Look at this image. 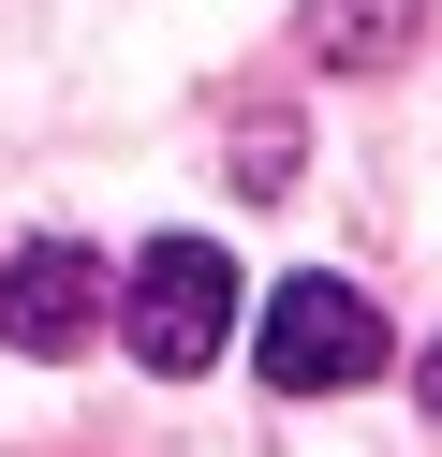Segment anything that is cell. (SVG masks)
<instances>
[{
  "mask_svg": "<svg viewBox=\"0 0 442 457\" xmlns=\"http://www.w3.org/2000/svg\"><path fill=\"white\" fill-rule=\"evenodd\" d=\"M383 369V310L354 295V280H280V295H265V384L280 398H339V384H369Z\"/></svg>",
  "mask_w": 442,
  "mask_h": 457,
  "instance_id": "cell-2",
  "label": "cell"
},
{
  "mask_svg": "<svg viewBox=\"0 0 442 457\" xmlns=\"http://www.w3.org/2000/svg\"><path fill=\"white\" fill-rule=\"evenodd\" d=\"M428 413H442V339H428Z\"/></svg>",
  "mask_w": 442,
  "mask_h": 457,
  "instance_id": "cell-5",
  "label": "cell"
},
{
  "mask_svg": "<svg viewBox=\"0 0 442 457\" xmlns=\"http://www.w3.org/2000/svg\"><path fill=\"white\" fill-rule=\"evenodd\" d=\"M118 325H133V354L163 369V384H192V369L236 339V251H206V237L133 251V295H118Z\"/></svg>",
  "mask_w": 442,
  "mask_h": 457,
  "instance_id": "cell-1",
  "label": "cell"
},
{
  "mask_svg": "<svg viewBox=\"0 0 442 457\" xmlns=\"http://www.w3.org/2000/svg\"><path fill=\"white\" fill-rule=\"evenodd\" d=\"M88 325H104V266H88L74 237H29L15 266H0V339H15V354H88Z\"/></svg>",
  "mask_w": 442,
  "mask_h": 457,
  "instance_id": "cell-3",
  "label": "cell"
},
{
  "mask_svg": "<svg viewBox=\"0 0 442 457\" xmlns=\"http://www.w3.org/2000/svg\"><path fill=\"white\" fill-rule=\"evenodd\" d=\"M324 45H339V60H398V0H339Z\"/></svg>",
  "mask_w": 442,
  "mask_h": 457,
  "instance_id": "cell-4",
  "label": "cell"
}]
</instances>
